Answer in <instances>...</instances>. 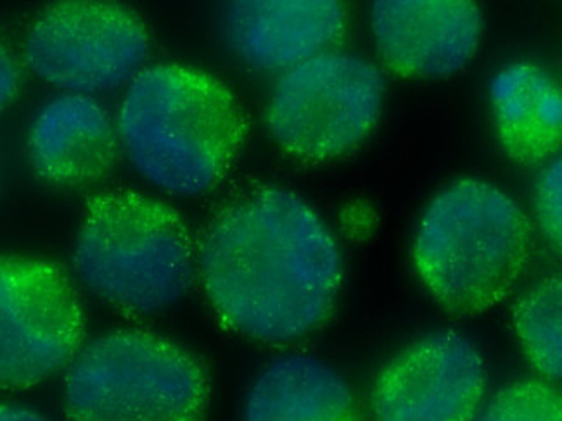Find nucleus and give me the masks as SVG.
I'll use <instances>...</instances> for the list:
<instances>
[{"instance_id":"1","label":"nucleus","mask_w":562,"mask_h":421,"mask_svg":"<svg viewBox=\"0 0 562 421\" xmlns=\"http://www.w3.org/2000/svg\"><path fill=\"white\" fill-rule=\"evenodd\" d=\"M198 273L225 329L296 341L333 315L342 284L338 242L302 197L257 185L228 197L196 246Z\"/></svg>"},{"instance_id":"18","label":"nucleus","mask_w":562,"mask_h":421,"mask_svg":"<svg viewBox=\"0 0 562 421\" xmlns=\"http://www.w3.org/2000/svg\"><path fill=\"white\" fill-rule=\"evenodd\" d=\"M20 90V69L14 57L0 44V111L5 110Z\"/></svg>"},{"instance_id":"19","label":"nucleus","mask_w":562,"mask_h":421,"mask_svg":"<svg viewBox=\"0 0 562 421\" xmlns=\"http://www.w3.org/2000/svg\"><path fill=\"white\" fill-rule=\"evenodd\" d=\"M0 421H47L32 409L21 406L0 405Z\"/></svg>"},{"instance_id":"3","label":"nucleus","mask_w":562,"mask_h":421,"mask_svg":"<svg viewBox=\"0 0 562 421\" xmlns=\"http://www.w3.org/2000/svg\"><path fill=\"white\" fill-rule=\"evenodd\" d=\"M531 224L492 183L464 179L436 195L420 218L412 261L432 299L476 316L506 299L531 255Z\"/></svg>"},{"instance_id":"5","label":"nucleus","mask_w":562,"mask_h":421,"mask_svg":"<svg viewBox=\"0 0 562 421\" xmlns=\"http://www.w3.org/2000/svg\"><path fill=\"white\" fill-rule=\"evenodd\" d=\"M209 402L203 363L144 330L95 337L68 365L63 385L68 421H203Z\"/></svg>"},{"instance_id":"7","label":"nucleus","mask_w":562,"mask_h":421,"mask_svg":"<svg viewBox=\"0 0 562 421\" xmlns=\"http://www.w3.org/2000/svg\"><path fill=\"white\" fill-rule=\"evenodd\" d=\"M86 339V312L61 266L0 255V390H25L68 368Z\"/></svg>"},{"instance_id":"17","label":"nucleus","mask_w":562,"mask_h":421,"mask_svg":"<svg viewBox=\"0 0 562 421\" xmlns=\"http://www.w3.org/2000/svg\"><path fill=\"white\" fill-rule=\"evenodd\" d=\"M535 210L543 236L561 248L562 236V161H550L538 177L535 189Z\"/></svg>"},{"instance_id":"9","label":"nucleus","mask_w":562,"mask_h":421,"mask_svg":"<svg viewBox=\"0 0 562 421\" xmlns=\"http://www.w3.org/2000/svg\"><path fill=\"white\" fill-rule=\"evenodd\" d=\"M486 365L457 332H435L381 368L371 394L375 421H473L486 392Z\"/></svg>"},{"instance_id":"15","label":"nucleus","mask_w":562,"mask_h":421,"mask_svg":"<svg viewBox=\"0 0 562 421\" xmlns=\"http://www.w3.org/2000/svg\"><path fill=\"white\" fill-rule=\"evenodd\" d=\"M562 282L552 275L526 292L513 308L514 333L531 366L549 380L562 373Z\"/></svg>"},{"instance_id":"10","label":"nucleus","mask_w":562,"mask_h":421,"mask_svg":"<svg viewBox=\"0 0 562 421\" xmlns=\"http://www.w3.org/2000/svg\"><path fill=\"white\" fill-rule=\"evenodd\" d=\"M381 61L402 78H447L476 54L483 13L468 0H380L371 8Z\"/></svg>"},{"instance_id":"13","label":"nucleus","mask_w":562,"mask_h":421,"mask_svg":"<svg viewBox=\"0 0 562 421\" xmlns=\"http://www.w3.org/2000/svg\"><path fill=\"white\" fill-rule=\"evenodd\" d=\"M490 105L498 144L518 167H540L554 158L562 138L561 87L531 62H513L490 83Z\"/></svg>"},{"instance_id":"8","label":"nucleus","mask_w":562,"mask_h":421,"mask_svg":"<svg viewBox=\"0 0 562 421\" xmlns=\"http://www.w3.org/2000/svg\"><path fill=\"white\" fill-rule=\"evenodd\" d=\"M149 54L143 20L125 5L57 2L38 14L25 41L33 73L71 93L104 92L134 80Z\"/></svg>"},{"instance_id":"12","label":"nucleus","mask_w":562,"mask_h":421,"mask_svg":"<svg viewBox=\"0 0 562 421\" xmlns=\"http://www.w3.org/2000/svg\"><path fill=\"white\" fill-rule=\"evenodd\" d=\"M119 130L95 99L65 93L38 111L29 132V159L45 183L86 186L104 179L119 159Z\"/></svg>"},{"instance_id":"14","label":"nucleus","mask_w":562,"mask_h":421,"mask_svg":"<svg viewBox=\"0 0 562 421\" xmlns=\"http://www.w3.org/2000/svg\"><path fill=\"white\" fill-rule=\"evenodd\" d=\"M245 421H362L347 380L324 361L279 357L249 390Z\"/></svg>"},{"instance_id":"6","label":"nucleus","mask_w":562,"mask_h":421,"mask_svg":"<svg viewBox=\"0 0 562 421\" xmlns=\"http://www.w3.org/2000/svg\"><path fill=\"white\" fill-rule=\"evenodd\" d=\"M384 78L366 59L318 54L284 71L267 105V128L285 156L326 164L371 137L384 102Z\"/></svg>"},{"instance_id":"4","label":"nucleus","mask_w":562,"mask_h":421,"mask_svg":"<svg viewBox=\"0 0 562 421\" xmlns=\"http://www.w3.org/2000/svg\"><path fill=\"white\" fill-rule=\"evenodd\" d=\"M74 266L80 282L114 309L158 315L191 291L196 242L176 207L128 189L99 192L83 209Z\"/></svg>"},{"instance_id":"16","label":"nucleus","mask_w":562,"mask_h":421,"mask_svg":"<svg viewBox=\"0 0 562 421\" xmlns=\"http://www.w3.org/2000/svg\"><path fill=\"white\" fill-rule=\"evenodd\" d=\"M473 421H562L558 390L546 380H519L498 390Z\"/></svg>"},{"instance_id":"2","label":"nucleus","mask_w":562,"mask_h":421,"mask_svg":"<svg viewBox=\"0 0 562 421\" xmlns=\"http://www.w3.org/2000/svg\"><path fill=\"white\" fill-rule=\"evenodd\" d=\"M248 132L236 93L209 71L179 62L143 69L120 110V138L135 170L183 197L224 182Z\"/></svg>"},{"instance_id":"11","label":"nucleus","mask_w":562,"mask_h":421,"mask_svg":"<svg viewBox=\"0 0 562 421\" xmlns=\"http://www.w3.org/2000/svg\"><path fill=\"white\" fill-rule=\"evenodd\" d=\"M347 25V8L338 0H240L224 11L228 44L261 71H288L329 53Z\"/></svg>"},{"instance_id":"20","label":"nucleus","mask_w":562,"mask_h":421,"mask_svg":"<svg viewBox=\"0 0 562 421\" xmlns=\"http://www.w3.org/2000/svg\"><path fill=\"white\" fill-rule=\"evenodd\" d=\"M372 215H374L372 209L367 210V213H363L362 210V216H353L350 210L347 209V215H342L347 218L345 230L357 231V237H360V231H371L372 224H374V216Z\"/></svg>"}]
</instances>
